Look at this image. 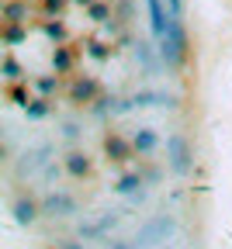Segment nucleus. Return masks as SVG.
I'll return each instance as SVG.
<instances>
[{
  "instance_id": "5",
  "label": "nucleus",
  "mask_w": 232,
  "mask_h": 249,
  "mask_svg": "<svg viewBox=\"0 0 232 249\" xmlns=\"http://www.w3.org/2000/svg\"><path fill=\"white\" fill-rule=\"evenodd\" d=\"M70 173H77V177H87L90 173V163L83 160L80 152H70Z\"/></svg>"
},
{
  "instance_id": "13",
  "label": "nucleus",
  "mask_w": 232,
  "mask_h": 249,
  "mask_svg": "<svg viewBox=\"0 0 232 249\" xmlns=\"http://www.w3.org/2000/svg\"><path fill=\"white\" fill-rule=\"evenodd\" d=\"M80 4H90V0H80Z\"/></svg>"
},
{
  "instance_id": "12",
  "label": "nucleus",
  "mask_w": 232,
  "mask_h": 249,
  "mask_svg": "<svg viewBox=\"0 0 232 249\" xmlns=\"http://www.w3.org/2000/svg\"><path fill=\"white\" fill-rule=\"evenodd\" d=\"M170 14H174V18H180V0H170Z\"/></svg>"
},
{
  "instance_id": "7",
  "label": "nucleus",
  "mask_w": 232,
  "mask_h": 249,
  "mask_svg": "<svg viewBox=\"0 0 232 249\" xmlns=\"http://www.w3.org/2000/svg\"><path fill=\"white\" fill-rule=\"evenodd\" d=\"M94 90H97V87H94L90 80H87V83H77V87H73V101H90Z\"/></svg>"
},
{
  "instance_id": "9",
  "label": "nucleus",
  "mask_w": 232,
  "mask_h": 249,
  "mask_svg": "<svg viewBox=\"0 0 232 249\" xmlns=\"http://www.w3.org/2000/svg\"><path fill=\"white\" fill-rule=\"evenodd\" d=\"M18 218H21V222H31V218H35V211H31V204H18Z\"/></svg>"
},
{
  "instance_id": "10",
  "label": "nucleus",
  "mask_w": 232,
  "mask_h": 249,
  "mask_svg": "<svg viewBox=\"0 0 232 249\" xmlns=\"http://www.w3.org/2000/svg\"><path fill=\"white\" fill-rule=\"evenodd\" d=\"M90 18H94V21H104V18H108V11H104V7H101V4H97V7H94V11H90Z\"/></svg>"
},
{
  "instance_id": "4",
  "label": "nucleus",
  "mask_w": 232,
  "mask_h": 249,
  "mask_svg": "<svg viewBox=\"0 0 232 249\" xmlns=\"http://www.w3.org/2000/svg\"><path fill=\"white\" fill-rule=\"evenodd\" d=\"M153 149H156V135H153V132H139V135H135V152H146V156H149Z\"/></svg>"
},
{
  "instance_id": "2",
  "label": "nucleus",
  "mask_w": 232,
  "mask_h": 249,
  "mask_svg": "<svg viewBox=\"0 0 232 249\" xmlns=\"http://www.w3.org/2000/svg\"><path fill=\"white\" fill-rule=\"evenodd\" d=\"M167 145H170V163H174V170H177V173H187V166H191V163H187V142H184L180 135H174Z\"/></svg>"
},
{
  "instance_id": "8",
  "label": "nucleus",
  "mask_w": 232,
  "mask_h": 249,
  "mask_svg": "<svg viewBox=\"0 0 232 249\" xmlns=\"http://www.w3.org/2000/svg\"><path fill=\"white\" fill-rule=\"evenodd\" d=\"M135 187H139V177H121V180L115 183V191H118V194H128V191H135Z\"/></svg>"
},
{
  "instance_id": "11",
  "label": "nucleus",
  "mask_w": 232,
  "mask_h": 249,
  "mask_svg": "<svg viewBox=\"0 0 232 249\" xmlns=\"http://www.w3.org/2000/svg\"><path fill=\"white\" fill-rule=\"evenodd\" d=\"M4 73H7V76H18V66H14V62H11V59L4 62Z\"/></svg>"
},
{
  "instance_id": "6",
  "label": "nucleus",
  "mask_w": 232,
  "mask_h": 249,
  "mask_svg": "<svg viewBox=\"0 0 232 249\" xmlns=\"http://www.w3.org/2000/svg\"><path fill=\"white\" fill-rule=\"evenodd\" d=\"M49 211H52V214H56V211H59V214H70V211H73V201H70V197H49Z\"/></svg>"
},
{
  "instance_id": "3",
  "label": "nucleus",
  "mask_w": 232,
  "mask_h": 249,
  "mask_svg": "<svg viewBox=\"0 0 232 249\" xmlns=\"http://www.w3.org/2000/svg\"><path fill=\"white\" fill-rule=\"evenodd\" d=\"M104 149H108V160H118V163H121V160H128V156H132V152L125 149V142H121L118 135H108Z\"/></svg>"
},
{
  "instance_id": "1",
  "label": "nucleus",
  "mask_w": 232,
  "mask_h": 249,
  "mask_svg": "<svg viewBox=\"0 0 232 249\" xmlns=\"http://www.w3.org/2000/svg\"><path fill=\"white\" fill-rule=\"evenodd\" d=\"M146 4H149L153 35H156V38H167V31H170V21H167V14H163V4H159V0H146Z\"/></svg>"
}]
</instances>
